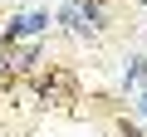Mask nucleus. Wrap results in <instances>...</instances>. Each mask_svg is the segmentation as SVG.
Segmentation results:
<instances>
[{
    "label": "nucleus",
    "mask_w": 147,
    "mask_h": 137,
    "mask_svg": "<svg viewBox=\"0 0 147 137\" xmlns=\"http://www.w3.org/2000/svg\"><path fill=\"white\" fill-rule=\"evenodd\" d=\"M30 103H39V108H49V103H74V74H69V68L34 74V83H30Z\"/></svg>",
    "instance_id": "1"
},
{
    "label": "nucleus",
    "mask_w": 147,
    "mask_h": 137,
    "mask_svg": "<svg viewBox=\"0 0 147 137\" xmlns=\"http://www.w3.org/2000/svg\"><path fill=\"white\" fill-rule=\"evenodd\" d=\"M54 25V15L49 10H15L10 20H5V30H0V44H20V39H39L44 30Z\"/></svg>",
    "instance_id": "2"
},
{
    "label": "nucleus",
    "mask_w": 147,
    "mask_h": 137,
    "mask_svg": "<svg viewBox=\"0 0 147 137\" xmlns=\"http://www.w3.org/2000/svg\"><path fill=\"white\" fill-rule=\"evenodd\" d=\"M108 30V0H79V25H74V34L79 39H98Z\"/></svg>",
    "instance_id": "3"
},
{
    "label": "nucleus",
    "mask_w": 147,
    "mask_h": 137,
    "mask_svg": "<svg viewBox=\"0 0 147 137\" xmlns=\"http://www.w3.org/2000/svg\"><path fill=\"white\" fill-rule=\"evenodd\" d=\"M118 137H142V122L132 118V122H118Z\"/></svg>",
    "instance_id": "4"
},
{
    "label": "nucleus",
    "mask_w": 147,
    "mask_h": 137,
    "mask_svg": "<svg viewBox=\"0 0 147 137\" xmlns=\"http://www.w3.org/2000/svg\"><path fill=\"white\" fill-rule=\"evenodd\" d=\"M5 64H10V49L0 44V79H5Z\"/></svg>",
    "instance_id": "5"
},
{
    "label": "nucleus",
    "mask_w": 147,
    "mask_h": 137,
    "mask_svg": "<svg viewBox=\"0 0 147 137\" xmlns=\"http://www.w3.org/2000/svg\"><path fill=\"white\" fill-rule=\"evenodd\" d=\"M74 5H79V0H74Z\"/></svg>",
    "instance_id": "6"
}]
</instances>
